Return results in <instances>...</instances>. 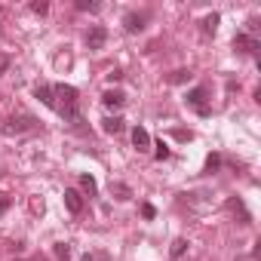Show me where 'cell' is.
<instances>
[{
	"label": "cell",
	"instance_id": "obj_1",
	"mask_svg": "<svg viewBox=\"0 0 261 261\" xmlns=\"http://www.w3.org/2000/svg\"><path fill=\"white\" fill-rule=\"evenodd\" d=\"M56 89V111L68 120V123H80V92L68 83L53 86Z\"/></svg>",
	"mask_w": 261,
	"mask_h": 261
},
{
	"label": "cell",
	"instance_id": "obj_2",
	"mask_svg": "<svg viewBox=\"0 0 261 261\" xmlns=\"http://www.w3.org/2000/svg\"><path fill=\"white\" fill-rule=\"evenodd\" d=\"M185 105L194 108L200 117H206V114L212 111V108H209V89H206V86H194V89L185 95Z\"/></svg>",
	"mask_w": 261,
	"mask_h": 261
},
{
	"label": "cell",
	"instance_id": "obj_3",
	"mask_svg": "<svg viewBox=\"0 0 261 261\" xmlns=\"http://www.w3.org/2000/svg\"><path fill=\"white\" fill-rule=\"evenodd\" d=\"M233 49H237L240 56H258L261 43H258V37H249L246 31H240V34L233 37Z\"/></svg>",
	"mask_w": 261,
	"mask_h": 261
},
{
	"label": "cell",
	"instance_id": "obj_4",
	"mask_svg": "<svg viewBox=\"0 0 261 261\" xmlns=\"http://www.w3.org/2000/svg\"><path fill=\"white\" fill-rule=\"evenodd\" d=\"M105 43H108V28H105V25H92V28L86 31V46H89L92 53H98Z\"/></svg>",
	"mask_w": 261,
	"mask_h": 261
},
{
	"label": "cell",
	"instance_id": "obj_5",
	"mask_svg": "<svg viewBox=\"0 0 261 261\" xmlns=\"http://www.w3.org/2000/svg\"><path fill=\"white\" fill-rule=\"evenodd\" d=\"M34 126H37V120H34V117L19 114V117H13V120L7 123V133H10V136H16V133H28V129H34Z\"/></svg>",
	"mask_w": 261,
	"mask_h": 261
},
{
	"label": "cell",
	"instance_id": "obj_6",
	"mask_svg": "<svg viewBox=\"0 0 261 261\" xmlns=\"http://www.w3.org/2000/svg\"><path fill=\"white\" fill-rule=\"evenodd\" d=\"M133 145H136L139 154H148V151H151L154 142H151V136H148V129H145V126H136V129H133Z\"/></svg>",
	"mask_w": 261,
	"mask_h": 261
},
{
	"label": "cell",
	"instance_id": "obj_7",
	"mask_svg": "<svg viewBox=\"0 0 261 261\" xmlns=\"http://www.w3.org/2000/svg\"><path fill=\"white\" fill-rule=\"evenodd\" d=\"M65 206H68L71 215H80V212H83V197H80V191L68 188V191H65Z\"/></svg>",
	"mask_w": 261,
	"mask_h": 261
},
{
	"label": "cell",
	"instance_id": "obj_8",
	"mask_svg": "<svg viewBox=\"0 0 261 261\" xmlns=\"http://www.w3.org/2000/svg\"><path fill=\"white\" fill-rule=\"evenodd\" d=\"M123 28H126L129 34H139V31H145V13H129V16L123 19Z\"/></svg>",
	"mask_w": 261,
	"mask_h": 261
},
{
	"label": "cell",
	"instance_id": "obj_9",
	"mask_svg": "<svg viewBox=\"0 0 261 261\" xmlns=\"http://www.w3.org/2000/svg\"><path fill=\"white\" fill-rule=\"evenodd\" d=\"M34 95L46 105V108H53L56 111V89L49 86V83H37V89H34Z\"/></svg>",
	"mask_w": 261,
	"mask_h": 261
},
{
	"label": "cell",
	"instance_id": "obj_10",
	"mask_svg": "<svg viewBox=\"0 0 261 261\" xmlns=\"http://www.w3.org/2000/svg\"><path fill=\"white\" fill-rule=\"evenodd\" d=\"M101 105H105V108H111V111H117V108H123V105H126V95H123L120 89H108V92L101 95Z\"/></svg>",
	"mask_w": 261,
	"mask_h": 261
},
{
	"label": "cell",
	"instance_id": "obj_11",
	"mask_svg": "<svg viewBox=\"0 0 261 261\" xmlns=\"http://www.w3.org/2000/svg\"><path fill=\"white\" fill-rule=\"evenodd\" d=\"M101 129H105L108 136H120L123 129H126V120H123V117H105V120H101Z\"/></svg>",
	"mask_w": 261,
	"mask_h": 261
},
{
	"label": "cell",
	"instance_id": "obj_12",
	"mask_svg": "<svg viewBox=\"0 0 261 261\" xmlns=\"http://www.w3.org/2000/svg\"><path fill=\"white\" fill-rule=\"evenodd\" d=\"M53 255H56L59 261H68V258H71V243H56V246H53Z\"/></svg>",
	"mask_w": 261,
	"mask_h": 261
},
{
	"label": "cell",
	"instance_id": "obj_13",
	"mask_svg": "<svg viewBox=\"0 0 261 261\" xmlns=\"http://www.w3.org/2000/svg\"><path fill=\"white\" fill-rule=\"evenodd\" d=\"M227 209H230V212H240V218H243L240 224H249V212L243 209V203H240V200H227Z\"/></svg>",
	"mask_w": 261,
	"mask_h": 261
},
{
	"label": "cell",
	"instance_id": "obj_14",
	"mask_svg": "<svg viewBox=\"0 0 261 261\" xmlns=\"http://www.w3.org/2000/svg\"><path fill=\"white\" fill-rule=\"evenodd\" d=\"M215 28H218V13H212V16L203 19V31L206 34H215Z\"/></svg>",
	"mask_w": 261,
	"mask_h": 261
},
{
	"label": "cell",
	"instance_id": "obj_15",
	"mask_svg": "<svg viewBox=\"0 0 261 261\" xmlns=\"http://www.w3.org/2000/svg\"><path fill=\"white\" fill-rule=\"evenodd\" d=\"M80 188H83V191H89V194H95V191H98V185H95V178H92V175H80Z\"/></svg>",
	"mask_w": 261,
	"mask_h": 261
},
{
	"label": "cell",
	"instance_id": "obj_16",
	"mask_svg": "<svg viewBox=\"0 0 261 261\" xmlns=\"http://www.w3.org/2000/svg\"><path fill=\"white\" fill-rule=\"evenodd\" d=\"M185 249H188V240H175V243H172V249H169V255H172V258H181V255H185Z\"/></svg>",
	"mask_w": 261,
	"mask_h": 261
},
{
	"label": "cell",
	"instance_id": "obj_17",
	"mask_svg": "<svg viewBox=\"0 0 261 261\" xmlns=\"http://www.w3.org/2000/svg\"><path fill=\"white\" fill-rule=\"evenodd\" d=\"M31 13L46 16V13H49V4H46V0H34V4H31Z\"/></svg>",
	"mask_w": 261,
	"mask_h": 261
},
{
	"label": "cell",
	"instance_id": "obj_18",
	"mask_svg": "<svg viewBox=\"0 0 261 261\" xmlns=\"http://www.w3.org/2000/svg\"><path fill=\"white\" fill-rule=\"evenodd\" d=\"M154 148H157V151H154V157H157V160H169V148H166V142H157Z\"/></svg>",
	"mask_w": 261,
	"mask_h": 261
},
{
	"label": "cell",
	"instance_id": "obj_19",
	"mask_svg": "<svg viewBox=\"0 0 261 261\" xmlns=\"http://www.w3.org/2000/svg\"><path fill=\"white\" fill-rule=\"evenodd\" d=\"M77 10H83V13H98L101 7H98V4H89V0H77Z\"/></svg>",
	"mask_w": 261,
	"mask_h": 261
},
{
	"label": "cell",
	"instance_id": "obj_20",
	"mask_svg": "<svg viewBox=\"0 0 261 261\" xmlns=\"http://www.w3.org/2000/svg\"><path fill=\"white\" fill-rule=\"evenodd\" d=\"M111 191L117 194V200H129V197H133V194H129V188H126V185H114Z\"/></svg>",
	"mask_w": 261,
	"mask_h": 261
},
{
	"label": "cell",
	"instance_id": "obj_21",
	"mask_svg": "<svg viewBox=\"0 0 261 261\" xmlns=\"http://www.w3.org/2000/svg\"><path fill=\"white\" fill-rule=\"evenodd\" d=\"M221 166V157L218 154H209V160H206V172H215Z\"/></svg>",
	"mask_w": 261,
	"mask_h": 261
},
{
	"label": "cell",
	"instance_id": "obj_22",
	"mask_svg": "<svg viewBox=\"0 0 261 261\" xmlns=\"http://www.w3.org/2000/svg\"><path fill=\"white\" fill-rule=\"evenodd\" d=\"M188 77H191V71H175V74L169 77V83H185Z\"/></svg>",
	"mask_w": 261,
	"mask_h": 261
},
{
	"label": "cell",
	"instance_id": "obj_23",
	"mask_svg": "<svg viewBox=\"0 0 261 261\" xmlns=\"http://www.w3.org/2000/svg\"><path fill=\"white\" fill-rule=\"evenodd\" d=\"M142 215H145V218H148V221H151V218H154V215H157V209H154V206H151V203H142Z\"/></svg>",
	"mask_w": 261,
	"mask_h": 261
},
{
	"label": "cell",
	"instance_id": "obj_24",
	"mask_svg": "<svg viewBox=\"0 0 261 261\" xmlns=\"http://www.w3.org/2000/svg\"><path fill=\"white\" fill-rule=\"evenodd\" d=\"M7 68H10V59H7V56H4V53H0V74H4V71H7Z\"/></svg>",
	"mask_w": 261,
	"mask_h": 261
},
{
	"label": "cell",
	"instance_id": "obj_25",
	"mask_svg": "<svg viewBox=\"0 0 261 261\" xmlns=\"http://www.w3.org/2000/svg\"><path fill=\"white\" fill-rule=\"evenodd\" d=\"M7 206H10V200H7L4 194H0V215H4V212H7Z\"/></svg>",
	"mask_w": 261,
	"mask_h": 261
},
{
	"label": "cell",
	"instance_id": "obj_26",
	"mask_svg": "<svg viewBox=\"0 0 261 261\" xmlns=\"http://www.w3.org/2000/svg\"><path fill=\"white\" fill-rule=\"evenodd\" d=\"M120 77H123V71H111V74H108V80H111V83H117Z\"/></svg>",
	"mask_w": 261,
	"mask_h": 261
},
{
	"label": "cell",
	"instance_id": "obj_27",
	"mask_svg": "<svg viewBox=\"0 0 261 261\" xmlns=\"http://www.w3.org/2000/svg\"><path fill=\"white\" fill-rule=\"evenodd\" d=\"M80 261H95V258H92V255H83V258H80Z\"/></svg>",
	"mask_w": 261,
	"mask_h": 261
}]
</instances>
